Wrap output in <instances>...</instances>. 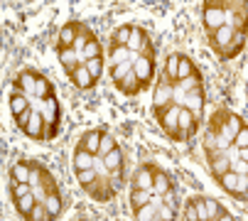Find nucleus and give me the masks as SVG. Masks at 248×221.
Masks as SVG:
<instances>
[{
  "instance_id": "nucleus-38",
  "label": "nucleus",
  "mask_w": 248,
  "mask_h": 221,
  "mask_svg": "<svg viewBox=\"0 0 248 221\" xmlns=\"http://www.w3.org/2000/svg\"><path fill=\"white\" fill-rule=\"evenodd\" d=\"M128 71H133V59H128V62H123V64L111 66V79H113V81H116V79H123Z\"/></svg>"
},
{
  "instance_id": "nucleus-47",
  "label": "nucleus",
  "mask_w": 248,
  "mask_h": 221,
  "mask_svg": "<svg viewBox=\"0 0 248 221\" xmlns=\"http://www.w3.org/2000/svg\"><path fill=\"white\" fill-rule=\"evenodd\" d=\"M238 160H243V162L248 165V145H246V147H241V150H238Z\"/></svg>"
},
{
  "instance_id": "nucleus-10",
  "label": "nucleus",
  "mask_w": 248,
  "mask_h": 221,
  "mask_svg": "<svg viewBox=\"0 0 248 221\" xmlns=\"http://www.w3.org/2000/svg\"><path fill=\"white\" fill-rule=\"evenodd\" d=\"M22 133L32 140H42L45 138V116L37 113V110H32V116H30L27 126L22 128Z\"/></svg>"
},
{
  "instance_id": "nucleus-45",
  "label": "nucleus",
  "mask_w": 248,
  "mask_h": 221,
  "mask_svg": "<svg viewBox=\"0 0 248 221\" xmlns=\"http://www.w3.org/2000/svg\"><path fill=\"white\" fill-rule=\"evenodd\" d=\"M30 116H32V108H30V110H25V113H22V116H17V118H15V123H17V128H20V130H22V128L27 126V121H30Z\"/></svg>"
},
{
  "instance_id": "nucleus-41",
  "label": "nucleus",
  "mask_w": 248,
  "mask_h": 221,
  "mask_svg": "<svg viewBox=\"0 0 248 221\" xmlns=\"http://www.w3.org/2000/svg\"><path fill=\"white\" fill-rule=\"evenodd\" d=\"M246 145H248V128L243 126L238 130V135L233 138V147H236V150H241V147H246Z\"/></svg>"
},
{
  "instance_id": "nucleus-31",
  "label": "nucleus",
  "mask_w": 248,
  "mask_h": 221,
  "mask_svg": "<svg viewBox=\"0 0 248 221\" xmlns=\"http://www.w3.org/2000/svg\"><path fill=\"white\" fill-rule=\"evenodd\" d=\"M145 40H148V32L143 30V27H133V34H130V42H128V47L138 54L140 52V47L145 45Z\"/></svg>"
},
{
  "instance_id": "nucleus-17",
  "label": "nucleus",
  "mask_w": 248,
  "mask_h": 221,
  "mask_svg": "<svg viewBox=\"0 0 248 221\" xmlns=\"http://www.w3.org/2000/svg\"><path fill=\"white\" fill-rule=\"evenodd\" d=\"M72 162H74V167H77V170H91V167L96 165V155L77 145V150H74V158H72Z\"/></svg>"
},
{
  "instance_id": "nucleus-13",
  "label": "nucleus",
  "mask_w": 248,
  "mask_h": 221,
  "mask_svg": "<svg viewBox=\"0 0 248 221\" xmlns=\"http://www.w3.org/2000/svg\"><path fill=\"white\" fill-rule=\"evenodd\" d=\"M125 96H135V94H140V89H143V86H140V79H138V74H135V69L133 71H128L125 74V77L123 79H116L113 81Z\"/></svg>"
},
{
  "instance_id": "nucleus-33",
  "label": "nucleus",
  "mask_w": 248,
  "mask_h": 221,
  "mask_svg": "<svg viewBox=\"0 0 248 221\" xmlns=\"http://www.w3.org/2000/svg\"><path fill=\"white\" fill-rule=\"evenodd\" d=\"M206 211H209V219H229L231 216L217 199H206Z\"/></svg>"
},
{
  "instance_id": "nucleus-39",
  "label": "nucleus",
  "mask_w": 248,
  "mask_h": 221,
  "mask_svg": "<svg viewBox=\"0 0 248 221\" xmlns=\"http://www.w3.org/2000/svg\"><path fill=\"white\" fill-rule=\"evenodd\" d=\"M86 69L93 74V79H101V74H103V57H93V59H86L84 62Z\"/></svg>"
},
{
  "instance_id": "nucleus-34",
  "label": "nucleus",
  "mask_w": 248,
  "mask_h": 221,
  "mask_svg": "<svg viewBox=\"0 0 248 221\" xmlns=\"http://www.w3.org/2000/svg\"><path fill=\"white\" fill-rule=\"evenodd\" d=\"M30 219H32V221H49V219H54V216H52V211L47 209L45 202H37V204H34V209H32V214H30Z\"/></svg>"
},
{
  "instance_id": "nucleus-43",
  "label": "nucleus",
  "mask_w": 248,
  "mask_h": 221,
  "mask_svg": "<svg viewBox=\"0 0 248 221\" xmlns=\"http://www.w3.org/2000/svg\"><path fill=\"white\" fill-rule=\"evenodd\" d=\"M138 54H143V57H148V59H155V47H153V40H150V37L145 40V45L140 47V52H138Z\"/></svg>"
},
{
  "instance_id": "nucleus-8",
  "label": "nucleus",
  "mask_w": 248,
  "mask_h": 221,
  "mask_svg": "<svg viewBox=\"0 0 248 221\" xmlns=\"http://www.w3.org/2000/svg\"><path fill=\"white\" fill-rule=\"evenodd\" d=\"M81 25H84V22H77V20H72V22L62 25L57 47H74V45H77V37H79V30H81Z\"/></svg>"
},
{
  "instance_id": "nucleus-19",
  "label": "nucleus",
  "mask_w": 248,
  "mask_h": 221,
  "mask_svg": "<svg viewBox=\"0 0 248 221\" xmlns=\"http://www.w3.org/2000/svg\"><path fill=\"white\" fill-rule=\"evenodd\" d=\"M89 194H91L96 202H108V199L113 197V189H111V184L106 182L103 177H98V179H96V184L89 189Z\"/></svg>"
},
{
  "instance_id": "nucleus-5",
  "label": "nucleus",
  "mask_w": 248,
  "mask_h": 221,
  "mask_svg": "<svg viewBox=\"0 0 248 221\" xmlns=\"http://www.w3.org/2000/svg\"><path fill=\"white\" fill-rule=\"evenodd\" d=\"M174 103V86L170 84V81H160L157 86H155V94H153V106H155V110L157 108H167V106H172Z\"/></svg>"
},
{
  "instance_id": "nucleus-24",
  "label": "nucleus",
  "mask_w": 248,
  "mask_h": 221,
  "mask_svg": "<svg viewBox=\"0 0 248 221\" xmlns=\"http://www.w3.org/2000/svg\"><path fill=\"white\" fill-rule=\"evenodd\" d=\"M40 199L34 197V192H30V194H25V197H20L17 202H15V209L25 216V219H30V214H32V209H34V204H37Z\"/></svg>"
},
{
  "instance_id": "nucleus-21",
  "label": "nucleus",
  "mask_w": 248,
  "mask_h": 221,
  "mask_svg": "<svg viewBox=\"0 0 248 221\" xmlns=\"http://www.w3.org/2000/svg\"><path fill=\"white\" fill-rule=\"evenodd\" d=\"M34 98H40V101H49L54 98V86L49 79H45L42 74L37 77V84H34Z\"/></svg>"
},
{
  "instance_id": "nucleus-6",
  "label": "nucleus",
  "mask_w": 248,
  "mask_h": 221,
  "mask_svg": "<svg viewBox=\"0 0 248 221\" xmlns=\"http://www.w3.org/2000/svg\"><path fill=\"white\" fill-rule=\"evenodd\" d=\"M69 79H72V84H74L77 89H81V91L93 89V86H96V81H98V79H93V74L86 69V64H79L72 74H69Z\"/></svg>"
},
{
  "instance_id": "nucleus-27",
  "label": "nucleus",
  "mask_w": 248,
  "mask_h": 221,
  "mask_svg": "<svg viewBox=\"0 0 248 221\" xmlns=\"http://www.w3.org/2000/svg\"><path fill=\"white\" fill-rule=\"evenodd\" d=\"M130 54H133V49H130L128 45H116V47H111V66L128 62Z\"/></svg>"
},
{
  "instance_id": "nucleus-42",
  "label": "nucleus",
  "mask_w": 248,
  "mask_h": 221,
  "mask_svg": "<svg viewBox=\"0 0 248 221\" xmlns=\"http://www.w3.org/2000/svg\"><path fill=\"white\" fill-rule=\"evenodd\" d=\"M185 219H199V211H197V202L194 199H187V204H185Z\"/></svg>"
},
{
  "instance_id": "nucleus-32",
  "label": "nucleus",
  "mask_w": 248,
  "mask_h": 221,
  "mask_svg": "<svg viewBox=\"0 0 248 221\" xmlns=\"http://www.w3.org/2000/svg\"><path fill=\"white\" fill-rule=\"evenodd\" d=\"M30 192H32L30 182H17V179H10V197H13V202H17L20 197H25V194H30Z\"/></svg>"
},
{
  "instance_id": "nucleus-23",
  "label": "nucleus",
  "mask_w": 248,
  "mask_h": 221,
  "mask_svg": "<svg viewBox=\"0 0 248 221\" xmlns=\"http://www.w3.org/2000/svg\"><path fill=\"white\" fill-rule=\"evenodd\" d=\"M153 189H140V187H133L130 189V206L133 209H140V206H145L148 202H153Z\"/></svg>"
},
{
  "instance_id": "nucleus-36",
  "label": "nucleus",
  "mask_w": 248,
  "mask_h": 221,
  "mask_svg": "<svg viewBox=\"0 0 248 221\" xmlns=\"http://www.w3.org/2000/svg\"><path fill=\"white\" fill-rule=\"evenodd\" d=\"M45 204H47V209L52 211V216H54V219L62 214V197H59V192L47 194V197H45Z\"/></svg>"
},
{
  "instance_id": "nucleus-35",
  "label": "nucleus",
  "mask_w": 248,
  "mask_h": 221,
  "mask_svg": "<svg viewBox=\"0 0 248 221\" xmlns=\"http://www.w3.org/2000/svg\"><path fill=\"white\" fill-rule=\"evenodd\" d=\"M113 147H118L116 145V138L113 135H108V133H103V138H101V147H98V153H96V158H106V155H108L111 150H113Z\"/></svg>"
},
{
  "instance_id": "nucleus-11",
  "label": "nucleus",
  "mask_w": 248,
  "mask_h": 221,
  "mask_svg": "<svg viewBox=\"0 0 248 221\" xmlns=\"http://www.w3.org/2000/svg\"><path fill=\"white\" fill-rule=\"evenodd\" d=\"M197 126H199V118L192 113L187 106H182V108H180V130H182V138H185V140L192 138V135L197 133Z\"/></svg>"
},
{
  "instance_id": "nucleus-3",
  "label": "nucleus",
  "mask_w": 248,
  "mask_h": 221,
  "mask_svg": "<svg viewBox=\"0 0 248 221\" xmlns=\"http://www.w3.org/2000/svg\"><path fill=\"white\" fill-rule=\"evenodd\" d=\"M233 34H236L233 25H229V22H226V25H221L217 32H211V34H209V45H211V47H214V49L224 57V54H226V49H229V45L233 42Z\"/></svg>"
},
{
  "instance_id": "nucleus-44",
  "label": "nucleus",
  "mask_w": 248,
  "mask_h": 221,
  "mask_svg": "<svg viewBox=\"0 0 248 221\" xmlns=\"http://www.w3.org/2000/svg\"><path fill=\"white\" fill-rule=\"evenodd\" d=\"M194 202H197L199 219H202V221H206V219H209V211H206V199H202V197H194Z\"/></svg>"
},
{
  "instance_id": "nucleus-1",
  "label": "nucleus",
  "mask_w": 248,
  "mask_h": 221,
  "mask_svg": "<svg viewBox=\"0 0 248 221\" xmlns=\"http://www.w3.org/2000/svg\"><path fill=\"white\" fill-rule=\"evenodd\" d=\"M180 103H172L167 108H157L155 110V118L160 123V128L172 138V140H185L182 138V130H180Z\"/></svg>"
},
{
  "instance_id": "nucleus-40",
  "label": "nucleus",
  "mask_w": 248,
  "mask_h": 221,
  "mask_svg": "<svg viewBox=\"0 0 248 221\" xmlns=\"http://www.w3.org/2000/svg\"><path fill=\"white\" fill-rule=\"evenodd\" d=\"M93 57H103V49H101V42L98 40H91L84 49V62L86 59H93Z\"/></svg>"
},
{
  "instance_id": "nucleus-2",
  "label": "nucleus",
  "mask_w": 248,
  "mask_h": 221,
  "mask_svg": "<svg viewBox=\"0 0 248 221\" xmlns=\"http://www.w3.org/2000/svg\"><path fill=\"white\" fill-rule=\"evenodd\" d=\"M204 27H206V32L211 34V32H217L221 25H226L229 22V15H226V10L217 3V0H206L204 3Z\"/></svg>"
},
{
  "instance_id": "nucleus-12",
  "label": "nucleus",
  "mask_w": 248,
  "mask_h": 221,
  "mask_svg": "<svg viewBox=\"0 0 248 221\" xmlns=\"http://www.w3.org/2000/svg\"><path fill=\"white\" fill-rule=\"evenodd\" d=\"M57 57H59V64L64 66L66 74H72L81 64V59H79V54H77L74 47H57Z\"/></svg>"
},
{
  "instance_id": "nucleus-22",
  "label": "nucleus",
  "mask_w": 248,
  "mask_h": 221,
  "mask_svg": "<svg viewBox=\"0 0 248 221\" xmlns=\"http://www.w3.org/2000/svg\"><path fill=\"white\" fill-rule=\"evenodd\" d=\"M153 192L155 194H167V192H172V179H170V174L167 172H162V170H155V182H153Z\"/></svg>"
},
{
  "instance_id": "nucleus-29",
  "label": "nucleus",
  "mask_w": 248,
  "mask_h": 221,
  "mask_svg": "<svg viewBox=\"0 0 248 221\" xmlns=\"http://www.w3.org/2000/svg\"><path fill=\"white\" fill-rule=\"evenodd\" d=\"M77 179H79V184L89 192L93 184H96V179H98V174H96V167H91V170H77Z\"/></svg>"
},
{
  "instance_id": "nucleus-4",
  "label": "nucleus",
  "mask_w": 248,
  "mask_h": 221,
  "mask_svg": "<svg viewBox=\"0 0 248 221\" xmlns=\"http://www.w3.org/2000/svg\"><path fill=\"white\" fill-rule=\"evenodd\" d=\"M133 69H135V74H138V79H140V86H150V81H153V74H155V59H148V57H143V54H138L135 59H133Z\"/></svg>"
},
{
  "instance_id": "nucleus-16",
  "label": "nucleus",
  "mask_w": 248,
  "mask_h": 221,
  "mask_svg": "<svg viewBox=\"0 0 248 221\" xmlns=\"http://www.w3.org/2000/svg\"><path fill=\"white\" fill-rule=\"evenodd\" d=\"M101 138H103V130H86L81 138H79V147H84V150L89 153H98V147H101Z\"/></svg>"
},
{
  "instance_id": "nucleus-30",
  "label": "nucleus",
  "mask_w": 248,
  "mask_h": 221,
  "mask_svg": "<svg viewBox=\"0 0 248 221\" xmlns=\"http://www.w3.org/2000/svg\"><path fill=\"white\" fill-rule=\"evenodd\" d=\"M130 34H133V27H130V25H121V27L111 34V47H116V45H128V42H130Z\"/></svg>"
},
{
  "instance_id": "nucleus-46",
  "label": "nucleus",
  "mask_w": 248,
  "mask_h": 221,
  "mask_svg": "<svg viewBox=\"0 0 248 221\" xmlns=\"http://www.w3.org/2000/svg\"><path fill=\"white\" fill-rule=\"evenodd\" d=\"M157 219H172V209L167 206V202H165V206L160 209V214H157Z\"/></svg>"
},
{
  "instance_id": "nucleus-37",
  "label": "nucleus",
  "mask_w": 248,
  "mask_h": 221,
  "mask_svg": "<svg viewBox=\"0 0 248 221\" xmlns=\"http://www.w3.org/2000/svg\"><path fill=\"white\" fill-rule=\"evenodd\" d=\"M157 214H160V209L153 204V202H148L145 206H140V209H135V219H157Z\"/></svg>"
},
{
  "instance_id": "nucleus-14",
  "label": "nucleus",
  "mask_w": 248,
  "mask_h": 221,
  "mask_svg": "<svg viewBox=\"0 0 248 221\" xmlns=\"http://www.w3.org/2000/svg\"><path fill=\"white\" fill-rule=\"evenodd\" d=\"M153 182H155V170L143 165L138 167L135 174H133V187H140V189H153Z\"/></svg>"
},
{
  "instance_id": "nucleus-7",
  "label": "nucleus",
  "mask_w": 248,
  "mask_h": 221,
  "mask_svg": "<svg viewBox=\"0 0 248 221\" xmlns=\"http://www.w3.org/2000/svg\"><path fill=\"white\" fill-rule=\"evenodd\" d=\"M37 77H40V74L34 71V69H22L17 74V79L13 81V86L17 91H25L27 96H34V84H37Z\"/></svg>"
},
{
  "instance_id": "nucleus-20",
  "label": "nucleus",
  "mask_w": 248,
  "mask_h": 221,
  "mask_svg": "<svg viewBox=\"0 0 248 221\" xmlns=\"http://www.w3.org/2000/svg\"><path fill=\"white\" fill-rule=\"evenodd\" d=\"M32 162H25V160H20V162H15V165H10V179H17V182H30V177H32Z\"/></svg>"
},
{
  "instance_id": "nucleus-9",
  "label": "nucleus",
  "mask_w": 248,
  "mask_h": 221,
  "mask_svg": "<svg viewBox=\"0 0 248 221\" xmlns=\"http://www.w3.org/2000/svg\"><path fill=\"white\" fill-rule=\"evenodd\" d=\"M185 101H187L185 106L199 118V116H202V108H204V89H202V84H192V86L187 89V98H185Z\"/></svg>"
},
{
  "instance_id": "nucleus-15",
  "label": "nucleus",
  "mask_w": 248,
  "mask_h": 221,
  "mask_svg": "<svg viewBox=\"0 0 248 221\" xmlns=\"http://www.w3.org/2000/svg\"><path fill=\"white\" fill-rule=\"evenodd\" d=\"M165 81H170L172 86L180 84V54H170L165 62Z\"/></svg>"
},
{
  "instance_id": "nucleus-28",
  "label": "nucleus",
  "mask_w": 248,
  "mask_h": 221,
  "mask_svg": "<svg viewBox=\"0 0 248 221\" xmlns=\"http://www.w3.org/2000/svg\"><path fill=\"white\" fill-rule=\"evenodd\" d=\"M229 170H233V167H231V160L226 158V153L211 160V174H214V177H221V174H226Z\"/></svg>"
},
{
  "instance_id": "nucleus-26",
  "label": "nucleus",
  "mask_w": 248,
  "mask_h": 221,
  "mask_svg": "<svg viewBox=\"0 0 248 221\" xmlns=\"http://www.w3.org/2000/svg\"><path fill=\"white\" fill-rule=\"evenodd\" d=\"M243 128V121L238 118V116H233V113H226V123H224V133H226V138L233 142V138L238 135V130Z\"/></svg>"
},
{
  "instance_id": "nucleus-18",
  "label": "nucleus",
  "mask_w": 248,
  "mask_h": 221,
  "mask_svg": "<svg viewBox=\"0 0 248 221\" xmlns=\"http://www.w3.org/2000/svg\"><path fill=\"white\" fill-rule=\"evenodd\" d=\"M25 110H30L27 94H25V91H15V94H10V113H13V118L22 116Z\"/></svg>"
},
{
  "instance_id": "nucleus-25",
  "label": "nucleus",
  "mask_w": 248,
  "mask_h": 221,
  "mask_svg": "<svg viewBox=\"0 0 248 221\" xmlns=\"http://www.w3.org/2000/svg\"><path fill=\"white\" fill-rule=\"evenodd\" d=\"M98 160H101V158H98ZM103 167L108 170V172H116V170L123 167V153L118 150V147H113V150L103 158Z\"/></svg>"
}]
</instances>
